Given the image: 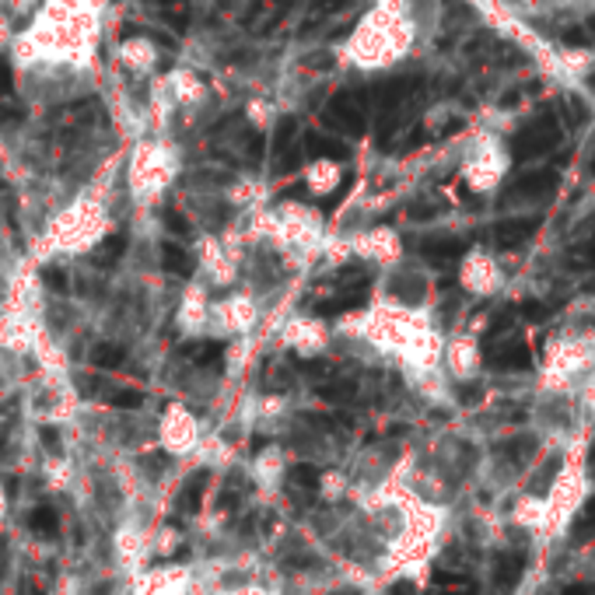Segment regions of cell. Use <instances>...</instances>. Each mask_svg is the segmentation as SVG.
Here are the masks:
<instances>
[{
  "mask_svg": "<svg viewBox=\"0 0 595 595\" xmlns=\"http://www.w3.org/2000/svg\"><path fill=\"white\" fill-rule=\"evenodd\" d=\"M589 494H592V477H589V462H585V438L571 434L568 456L561 462L550 490L543 494V501H546V540H557V536L568 533L574 515L585 508Z\"/></svg>",
  "mask_w": 595,
  "mask_h": 595,
  "instance_id": "cell-1",
  "label": "cell"
},
{
  "mask_svg": "<svg viewBox=\"0 0 595 595\" xmlns=\"http://www.w3.org/2000/svg\"><path fill=\"white\" fill-rule=\"evenodd\" d=\"M595 368V351L581 323H568L546 340L540 364V392L571 396L574 382Z\"/></svg>",
  "mask_w": 595,
  "mask_h": 595,
  "instance_id": "cell-2",
  "label": "cell"
},
{
  "mask_svg": "<svg viewBox=\"0 0 595 595\" xmlns=\"http://www.w3.org/2000/svg\"><path fill=\"white\" fill-rule=\"evenodd\" d=\"M508 168H512V151L501 140H484L480 155L473 162H466L462 175H466L473 193H494L501 190V183L508 179Z\"/></svg>",
  "mask_w": 595,
  "mask_h": 595,
  "instance_id": "cell-3",
  "label": "cell"
},
{
  "mask_svg": "<svg viewBox=\"0 0 595 595\" xmlns=\"http://www.w3.org/2000/svg\"><path fill=\"white\" fill-rule=\"evenodd\" d=\"M459 280H462V288L473 291L477 298H490V295H497L501 284H505V267H501V260L490 256V252H469V256L462 260Z\"/></svg>",
  "mask_w": 595,
  "mask_h": 595,
  "instance_id": "cell-4",
  "label": "cell"
},
{
  "mask_svg": "<svg viewBox=\"0 0 595 595\" xmlns=\"http://www.w3.org/2000/svg\"><path fill=\"white\" fill-rule=\"evenodd\" d=\"M323 123L344 137L364 134V112L357 109V102H354L351 95H336V99L323 109Z\"/></svg>",
  "mask_w": 595,
  "mask_h": 595,
  "instance_id": "cell-5",
  "label": "cell"
},
{
  "mask_svg": "<svg viewBox=\"0 0 595 595\" xmlns=\"http://www.w3.org/2000/svg\"><path fill=\"white\" fill-rule=\"evenodd\" d=\"M449 364H452V372H456V379L459 382L477 379V372H480V364H484V354L477 347V340H473V336H459V340L449 347Z\"/></svg>",
  "mask_w": 595,
  "mask_h": 595,
  "instance_id": "cell-6",
  "label": "cell"
},
{
  "mask_svg": "<svg viewBox=\"0 0 595 595\" xmlns=\"http://www.w3.org/2000/svg\"><path fill=\"white\" fill-rule=\"evenodd\" d=\"M512 522L529 529V533H536L540 540H546V501H543V494H522L512 508Z\"/></svg>",
  "mask_w": 595,
  "mask_h": 595,
  "instance_id": "cell-7",
  "label": "cell"
},
{
  "mask_svg": "<svg viewBox=\"0 0 595 595\" xmlns=\"http://www.w3.org/2000/svg\"><path fill=\"white\" fill-rule=\"evenodd\" d=\"M389 291L396 301H403V305H420L424 301V291H428V284H424V277L417 270H400L392 277V284H389Z\"/></svg>",
  "mask_w": 595,
  "mask_h": 595,
  "instance_id": "cell-8",
  "label": "cell"
},
{
  "mask_svg": "<svg viewBox=\"0 0 595 595\" xmlns=\"http://www.w3.org/2000/svg\"><path fill=\"white\" fill-rule=\"evenodd\" d=\"M571 400H574V410H578V420L595 424V368L592 372H585L581 379L574 382Z\"/></svg>",
  "mask_w": 595,
  "mask_h": 595,
  "instance_id": "cell-9",
  "label": "cell"
},
{
  "mask_svg": "<svg viewBox=\"0 0 595 595\" xmlns=\"http://www.w3.org/2000/svg\"><path fill=\"white\" fill-rule=\"evenodd\" d=\"M305 155H312V158H351V147L340 144L336 137L308 134L305 137Z\"/></svg>",
  "mask_w": 595,
  "mask_h": 595,
  "instance_id": "cell-10",
  "label": "cell"
},
{
  "mask_svg": "<svg viewBox=\"0 0 595 595\" xmlns=\"http://www.w3.org/2000/svg\"><path fill=\"white\" fill-rule=\"evenodd\" d=\"M123 252H127V235L119 231V235H109L106 242L91 252V263L102 267V270H109V267H116V263L123 260Z\"/></svg>",
  "mask_w": 595,
  "mask_h": 595,
  "instance_id": "cell-11",
  "label": "cell"
},
{
  "mask_svg": "<svg viewBox=\"0 0 595 595\" xmlns=\"http://www.w3.org/2000/svg\"><path fill=\"white\" fill-rule=\"evenodd\" d=\"M162 263H165V270L175 273V277H193V256L183 249V245L165 242L162 245Z\"/></svg>",
  "mask_w": 595,
  "mask_h": 595,
  "instance_id": "cell-12",
  "label": "cell"
},
{
  "mask_svg": "<svg viewBox=\"0 0 595 595\" xmlns=\"http://www.w3.org/2000/svg\"><path fill=\"white\" fill-rule=\"evenodd\" d=\"M28 529L39 533V536H53L56 529H60V518H56L53 508H35V512L28 515Z\"/></svg>",
  "mask_w": 595,
  "mask_h": 595,
  "instance_id": "cell-13",
  "label": "cell"
},
{
  "mask_svg": "<svg viewBox=\"0 0 595 595\" xmlns=\"http://www.w3.org/2000/svg\"><path fill=\"white\" fill-rule=\"evenodd\" d=\"M123 361H127V351L116 347V344H99V347L91 351V364H95V368H119Z\"/></svg>",
  "mask_w": 595,
  "mask_h": 595,
  "instance_id": "cell-14",
  "label": "cell"
},
{
  "mask_svg": "<svg viewBox=\"0 0 595 595\" xmlns=\"http://www.w3.org/2000/svg\"><path fill=\"white\" fill-rule=\"evenodd\" d=\"M203 484H207V473H196V477H190V484H186V490H183V512H196L200 508V497H203Z\"/></svg>",
  "mask_w": 595,
  "mask_h": 595,
  "instance_id": "cell-15",
  "label": "cell"
},
{
  "mask_svg": "<svg viewBox=\"0 0 595 595\" xmlns=\"http://www.w3.org/2000/svg\"><path fill=\"white\" fill-rule=\"evenodd\" d=\"M361 301H364V291H354V295L333 298V301H323V305H319V316H336V312H347V308L361 305Z\"/></svg>",
  "mask_w": 595,
  "mask_h": 595,
  "instance_id": "cell-16",
  "label": "cell"
},
{
  "mask_svg": "<svg viewBox=\"0 0 595 595\" xmlns=\"http://www.w3.org/2000/svg\"><path fill=\"white\" fill-rule=\"evenodd\" d=\"M186 354H190L196 364H217L224 347L221 344H193V347H186Z\"/></svg>",
  "mask_w": 595,
  "mask_h": 595,
  "instance_id": "cell-17",
  "label": "cell"
},
{
  "mask_svg": "<svg viewBox=\"0 0 595 595\" xmlns=\"http://www.w3.org/2000/svg\"><path fill=\"white\" fill-rule=\"evenodd\" d=\"M295 134H298V119L295 116H284L280 123H277V134H273V147L277 151H284L291 140H295Z\"/></svg>",
  "mask_w": 595,
  "mask_h": 595,
  "instance_id": "cell-18",
  "label": "cell"
},
{
  "mask_svg": "<svg viewBox=\"0 0 595 595\" xmlns=\"http://www.w3.org/2000/svg\"><path fill=\"white\" fill-rule=\"evenodd\" d=\"M291 480H295L298 487H316L319 484V469L316 466H295L291 469Z\"/></svg>",
  "mask_w": 595,
  "mask_h": 595,
  "instance_id": "cell-19",
  "label": "cell"
},
{
  "mask_svg": "<svg viewBox=\"0 0 595 595\" xmlns=\"http://www.w3.org/2000/svg\"><path fill=\"white\" fill-rule=\"evenodd\" d=\"M109 403L123 406V410H134V406L144 403V396H140V392H134V389H119V392H112V396H109Z\"/></svg>",
  "mask_w": 595,
  "mask_h": 595,
  "instance_id": "cell-20",
  "label": "cell"
},
{
  "mask_svg": "<svg viewBox=\"0 0 595 595\" xmlns=\"http://www.w3.org/2000/svg\"><path fill=\"white\" fill-rule=\"evenodd\" d=\"M165 224H168V231H172V235H190V221L179 214L175 207H168V211H165Z\"/></svg>",
  "mask_w": 595,
  "mask_h": 595,
  "instance_id": "cell-21",
  "label": "cell"
},
{
  "mask_svg": "<svg viewBox=\"0 0 595 595\" xmlns=\"http://www.w3.org/2000/svg\"><path fill=\"white\" fill-rule=\"evenodd\" d=\"M42 280H46L53 291H67V273L60 270V267H46V270H42Z\"/></svg>",
  "mask_w": 595,
  "mask_h": 595,
  "instance_id": "cell-22",
  "label": "cell"
},
{
  "mask_svg": "<svg viewBox=\"0 0 595 595\" xmlns=\"http://www.w3.org/2000/svg\"><path fill=\"white\" fill-rule=\"evenodd\" d=\"M298 165H301V151H298L295 144H288V155H280L277 168H280V172H295Z\"/></svg>",
  "mask_w": 595,
  "mask_h": 595,
  "instance_id": "cell-23",
  "label": "cell"
},
{
  "mask_svg": "<svg viewBox=\"0 0 595 595\" xmlns=\"http://www.w3.org/2000/svg\"><path fill=\"white\" fill-rule=\"evenodd\" d=\"M553 11H585V7H595V0H550Z\"/></svg>",
  "mask_w": 595,
  "mask_h": 595,
  "instance_id": "cell-24",
  "label": "cell"
},
{
  "mask_svg": "<svg viewBox=\"0 0 595 595\" xmlns=\"http://www.w3.org/2000/svg\"><path fill=\"white\" fill-rule=\"evenodd\" d=\"M11 84H14V74H11L7 60H0V95H11Z\"/></svg>",
  "mask_w": 595,
  "mask_h": 595,
  "instance_id": "cell-25",
  "label": "cell"
},
{
  "mask_svg": "<svg viewBox=\"0 0 595 595\" xmlns=\"http://www.w3.org/2000/svg\"><path fill=\"white\" fill-rule=\"evenodd\" d=\"M42 441H46V445H50V449H60V438H56V431H53V428H46V431H42Z\"/></svg>",
  "mask_w": 595,
  "mask_h": 595,
  "instance_id": "cell-26",
  "label": "cell"
},
{
  "mask_svg": "<svg viewBox=\"0 0 595 595\" xmlns=\"http://www.w3.org/2000/svg\"><path fill=\"white\" fill-rule=\"evenodd\" d=\"M4 116H7V119H11V123H14V119H18V116H22V112H18V109H11V106H0V119H4Z\"/></svg>",
  "mask_w": 595,
  "mask_h": 595,
  "instance_id": "cell-27",
  "label": "cell"
},
{
  "mask_svg": "<svg viewBox=\"0 0 595 595\" xmlns=\"http://www.w3.org/2000/svg\"><path fill=\"white\" fill-rule=\"evenodd\" d=\"M273 0H260V4H256V7H270Z\"/></svg>",
  "mask_w": 595,
  "mask_h": 595,
  "instance_id": "cell-28",
  "label": "cell"
},
{
  "mask_svg": "<svg viewBox=\"0 0 595 595\" xmlns=\"http://www.w3.org/2000/svg\"><path fill=\"white\" fill-rule=\"evenodd\" d=\"M165 4H186V0H165Z\"/></svg>",
  "mask_w": 595,
  "mask_h": 595,
  "instance_id": "cell-29",
  "label": "cell"
},
{
  "mask_svg": "<svg viewBox=\"0 0 595 595\" xmlns=\"http://www.w3.org/2000/svg\"><path fill=\"white\" fill-rule=\"evenodd\" d=\"M217 4H228V0H217Z\"/></svg>",
  "mask_w": 595,
  "mask_h": 595,
  "instance_id": "cell-30",
  "label": "cell"
}]
</instances>
